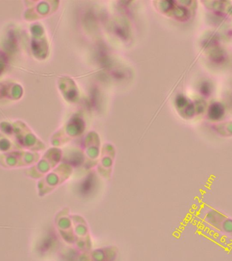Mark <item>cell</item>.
<instances>
[{
	"label": "cell",
	"instance_id": "1",
	"mask_svg": "<svg viewBox=\"0 0 232 261\" xmlns=\"http://www.w3.org/2000/svg\"><path fill=\"white\" fill-rule=\"evenodd\" d=\"M73 172V169L71 165L63 164L54 169V170L49 173L47 177V183L50 186V190L61 185L69 178Z\"/></svg>",
	"mask_w": 232,
	"mask_h": 261
}]
</instances>
